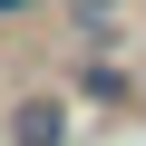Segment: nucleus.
Listing matches in <instances>:
<instances>
[{
  "label": "nucleus",
  "instance_id": "nucleus-1",
  "mask_svg": "<svg viewBox=\"0 0 146 146\" xmlns=\"http://www.w3.org/2000/svg\"><path fill=\"white\" fill-rule=\"evenodd\" d=\"M0 146H68V98H20Z\"/></svg>",
  "mask_w": 146,
  "mask_h": 146
},
{
  "label": "nucleus",
  "instance_id": "nucleus-2",
  "mask_svg": "<svg viewBox=\"0 0 146 146\" xmlns=\"http://www.w3.org/2000/svg\"><path fill=\"white\" fill-rule=\"evenodd\" d=\"M78 98H98V107H136V78L107 68V58H88V68H78Z\"/></svg>",
  "mask_w": 146,
  "mask_h": 146
}]
</instances>
